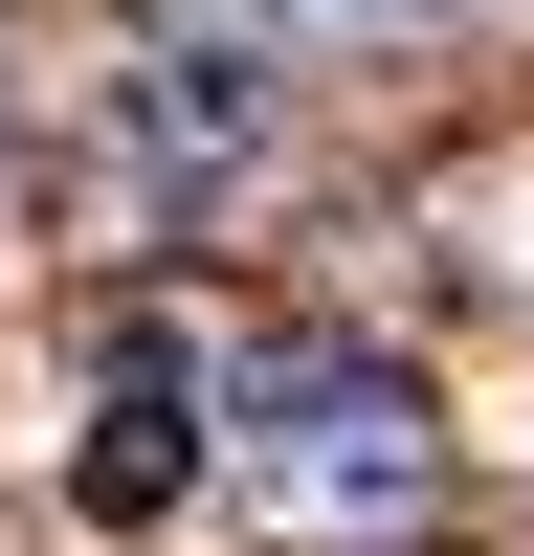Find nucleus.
Returning <instances> with one entry per match:
<instances>
[{
	"instance_id": "nucleus-1",
	"label": "nucleus",
	"mask_w": 534,
	"mask_h": 556,
	"mask_svg": "<svg viewBox=\"0 0 534 556\" xmlns=\"http://www.w3.org/2000/svg\"><path fill=\"white\" fill-rule=\"evenodd\" d=\"M423 468H445V424H423V379L379 334H245L223 356V490L245 513L379 534V513H423Z\"/></svg>"
},
{
	"instance_id": "nucleus-2",
	"label": "nucleus",
	"mask_w": 534,
	"mask_h": 556,
	"mask_svg": "<svg viewBox=\"0 0 534 556\" xmlns=\"http://www.w3.org/2000/svg\"><path fill=\"white\" fill-rule=\"evenodd\" d=\"M112 178H134V223L245 201V178H267V67H245V45H134V67H112Z\"/></svg>"
},
{
	"instance_id": "nucleus-3",
	"label": "nucleus",
	"mask_w": 534,
	"mask_h": 556,
	"mask_svg": "<svg viewBox=\"0 0 534 556\" xmlns=\"http://www.w3.org/2000/svg\"><path fill=\"white\" fill-rule=\"evenodd\" d=\"M156 490H178V356L134 334L112 356V445H89V513H156Z\"/></svg>"
}]
</instances>
